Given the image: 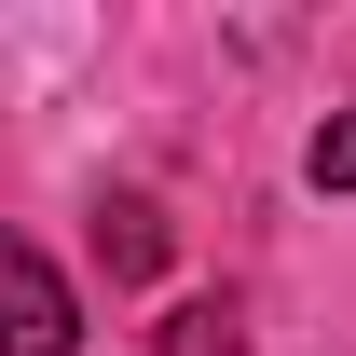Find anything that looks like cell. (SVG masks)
Listing matches in <instances>:
<instances>
[{"label":"cell","mask_w":356,"mask_h":356,"mask_svg":"<svg viewBox=\"0 0 356 356\" xmlns=\"http://www.w3.org/2000/svg\"><path fill=\"white\" fill-rule=\"evenodd\" d=\"M0 302H14V356H69L83 343V315H69V288H55L42 247H0Z\"/></svg>","instance_id":"6da1fadb"},{"label":"cell","mask_w":356,"mask_h":356,"mask_svg":"<svg viewBox=\"0 0 356 356\" xmlns=\"http://www.w3.org/2000/svg\"><path fill=\"white\" fill-rule=\"evenodd\" d=\"M96 247H110V274H165V206H151V192H110Z\"/></svg>","instance_id":"7a4b0ae2"},{"label":"cell","mask_w":356,"mask_h":356,"mask_svg":"<svg viewBox=\"0 0 356 356\" xmlns=\"http://www.w3.org/2000/svg\"><path fill=\"white\" fill-rule=\"evenodd\" d=\"M302 178H315V192H356V110H329V124H315Z\"/></svg>","instance_id":"3957f363"},{"label":"cell","mask_w":356,"mask_h":356,"mask_svg":"<svg viewBox=\"0 0 356 356\" xmlns=\"http://www.w3.org/2000/svg\"><path fill=\"white\" fill-rule=\"evenodd\" d=\"M165 356H247V343H233L220 302H178V315H165Z\"/></svg>","instance_id":"277c9868"}]
</instances>
